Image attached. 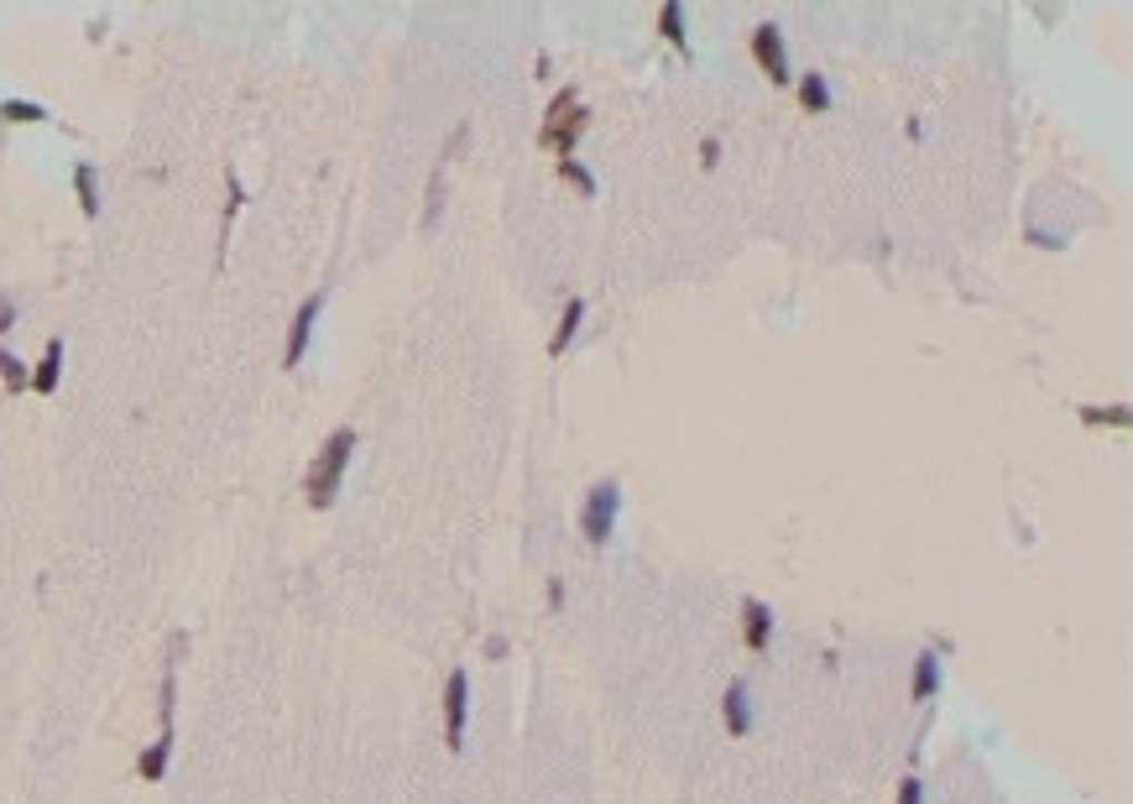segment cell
<instances>
[{"label":"cell","mask_w":1133,"mask_h":804,"mask_svg":"<svg viewBox=\"0 0 1133 804\" xmlns=\"http://www.w3.org/2000/svg\"><path fill=\"white\" fill-rule=\"evenodd\" d=\"M356 428H335L325 445H319V455H314L309 476H304V497H309V507H335V497H340V480L345 470H350V460H356Z\"/></svg>","instance_id":"cell-1"},{"label":"cell","mask_w":1133,"mask_h":804,"mask_svg":"<svg viewBox=\"0 0 1133 804\" xmlns=\"http://www.w3.org/2000/svg\"><path fill=\"white\" fill-rule=\"evenodd\" d=\"M590 126V110L580 105V89H559L544 110V126H538V147H549L559 157H575V141L585 137Z\"/></svg>","instance_id":"cell-2"},{"label":"cell","mask_w":1133,"mask_h":804,"mask_svg":"<svg viewBox=\"0 0 1133 804\" xmlns=\"http://www.w3.org/2000/svg\"><path fill=\"white\" fill-rule=\"evenodd\" d=\"M617 513H622V480H596L590 492L580 497V538L590 548H602L612 533H617Z\"/></svg>","instance_id":"cell-3"},{"label":"cell","mask_w":1133,"mask_h":804,"mask_svg":"<svg viewBox=\"0 0 1133 804\" xmlns=\"http://www.w3.org/2000/svg\"><path fill=\"white\" fill-rule=\"evenodd\" d=\"M465 721H470V674H465V668H449V679H445V747L449 753H465Z\"/></svg>","instance_id":"cell-4"},{"label":"cell","mask_w":1133,"mask_h":804,"mask_svg":"<svg viewBox=\"0 0 1133 804\" xmlns=\"http://www.w3.org/2000/svg\"><path fill=\"white\" fill-rule=\"evenodd\" d=\"M753 58H757V69L768 73L773 85H794V73H789V52H784V32L773 27V21H757L753 27Z\"/></svg>","instance_id":"cell-5"},{"label":"cell","mask_w":1133,"mask_h":804,"mask_svg":"<svg viewBox=\"0 0 1133 804\" xmlns=\"http://www.w3.org/2000/svg\"><path fill=\"white\" fill-rule=\"evenodd\" d=\"M319 314H325V292H314V298H304V304H298V314H292V325H288V345H282V371H298V360L309 356V340H314Z\"/></svg>","instance_id":"cell-6"},{"label":"cell","mask_w":1133,"mask_h":804,"mask_svg":"<svg viewBox=\"0 0 1133 804\" xmlns=\"http://www.w3.org/2000/svg\"><path fill=\"white\" fill-rule=\"evenodd\" d=\"M742 648L768 653L773 648V606L757 596H742Z\"/></svg>","instance_id":"cell-7"},{"label":"cell","mask_w":1133,"mask_h":804,"mask_svg":"<svg viewBox=\"0 0 1133 804\" xmlns=\"http://www.w3.org/2000/svg\"><path fill=\"white\" fill-rule=\"evenodd\" d=\"M722 726L732 736H753L757 726V711H753V689H747V679H732L722 695Z\"/></svg>","instance_id":"cell-8"},{"label":"cell","mask_w":1133,"mask_h":804,"mask_svg":"<svg viewBox=\"0 0 1133 804\" xmlns=\"http://www.w3.org/2000/svg\"><path fill=\"white\" fill-rule=\"evenodd\" d=\"M935 695H941V658L925 648L920 658H914V668H910V701L914 705H930Z\"/></svg>","instance_id":"cell-9"},{"label":"cell","mask_w":1133,"mask_h":804,"mask_svg":"<svg viewBox=\"0 0 1133 804\" xmlns=\"http://www.w3.org/2000/svg\"><path fill=\"white\" fill-rule=\"evenodd\" d=\"M58 381H63V340H48L42 345V360L32 366V393L52 397L58 393Z\"/></svg>","instance_id":"cell-10"},{"label":"cell","mask_w":1133,"mask_h":804,"mask_svg":"<svg viewBox=\"0 0 1133 804\" xmlns=\"http://www.w3.org/2000/svg\"><path fill=\"white\" fill-rule=\"evenodd\" d=\"M794 95H799V110H809V116H825V110H831V79H825V73H799V79H794Z\"/></svg>","instance_id":"cell-11"},{"label":"cell","mask_w":1133,"mask_h":804,"mask_svg":"<svg viewBox=\"0 0 1133 804\" xmlns=\"http://www.w3.org/2000/svg\"><path fill=\"white\" fill-rule=\"evenodd\" d=\"M580 325H585V298L580 292H569L565 314H559V329H554V340H549V356H565L569 345H575V335H580Z\"/></svg>","instance_id":"cell-12"},{"label":"cell","mask_w":1133,"mask_h":804,"mask_svg":"<svg viewBox=\"0 0 1133 804\" xmlns=\"http://www.w3.org/2000/svg\"><path fill=\"white\" fill-rule=\"evenodd\" d=\"M168 757H172V732H157V742L147 747V753L137 757V778H147V784H157L162 773H168Z\"/></svg>","instance_id":"cell-13"},{"label":"cell","mask_w":1133,"mask_h":804,"mask_svg":"<svg viewBox=\"0 0 1133 804\" xmlns=\"http://www.w3.org/2000/svg\"><path fill=\"white\" fill-rule=\"evenodd\" d=\"M73 193H79V209L95 220L100 215V172H95V162H73Z\"/></svg>","instance_id":"cell-14"},{"label":"cell","mask_w":1133,"mask_h":804,"mask_svg":"<svg viewBox=\"0 0 1133 804\" xmlns=\"http://www.w3.org/2000/svg\"><path fill=\"white\" fill-rule=\"evenodd\" d=\"M658 32L669 37L674 48L679 52H689V32H685V6H679V0H664V6H658Z\"/></svg>","instance_id":"cell-15"},{"label":"cell","mask_w":1133,"mask_h":804,"mask_svg":"<svg viewBox=\"0 0 1133 804\" xmlns=\"http://www.w3.org/2000/svg\"><path fill=\"white\" fill-rule=\"evenodd\" d=\"M559 178H565L575 193H585V199H596V189H602V183H596V172L585 168L580 157H559Z\"/></svg>","instance_id":"cell-16"},{"label":"cell","mask_w":1133,"mask_h":804,"mask_svg":"<svg viewBox=\"0 0 1133 804\" xmlns=\"http://www.w3.org/2000/svg\"><path fill=\"white\" fill-rule=\"evenodd\" d=\"M0 387H6V393H27V387H32V371H27L6 345H0Z\"/></svg>","instance_id":"cell-17"},{"label":"cell","mask_w":1133,"mask_h":804,"mask_svg":"<svg viewBox=\"0 0 1133 804\" xmlns=\"http://www.w3.org/2000/svg\"><path fill=\"white\" fill-rule=\"evenodd\" d=\"M0 120H11V126H37V120H48V110L37 100H0Z\"/></svg>","instance_id":"cell-18"},{"label":"cell","mask_w":1133,"mask_h":804,"mask_svg":"<svg viewBox=\"0 0 1133 804\" xmlns=\"http://www.w3.org/2000/svg\"><path fill=\"white\" fill-rule=\"evenodd\" d=\"M1076 418H1082L1086 428H1102V424L1129 428V408H1123V403H1117V408H1076Z\"/></svg>","instance_id":"cell-19"},{"label":"cell","mask_w":1133,"mask_h":804,"mask_svg":"<svg viewBox=\"0 0 1133 804\" xmlns=\"http://www.w3.org/2000/svg\"><path fill=\"white\" fill-rule=\"evenodd\" d=\"M241 205H246L241 178H236V168H225V236H230V220L241 215Z\"/></svg>","instance_id":"cell-20"},{"label":"cell","mask_w":1133,"mask_h":804,"mask_svg":"<svg viewBox=\"0 0 1133 804\" xmlns=\"http://www.w3.org/2000/svg\"><path fill=\"white\" fill-rule=\"evenodd\" d=\"M893 804H925V784L920 778H898V794H893Z\"/></svg>","instance_id":"cell-21"},{"label":"cell","mask_w":1133,"mask_h":804,"mask_svg":"<svg viewBox=\"0 0 1133 804\" xmlns=\"http://www.w3.org/2000/svg\"><path fill=\"white\" fill-rule=\"evenodd\" d=\"M11 325H17V298L0 292V335H11Z\"/></svg>","instance_id":"cell-22"},{"label":"cell","mask_w":1133,"mask_h":804,"mask_svg":"<svg viewBox=\"0 0 1133 804\" xmlns=\"http://www.w3.org/2000/svg\"><path fill=\"white\" fill-rule=\"evenodd\" d=\"M700 162H705V168H716V162H722V141H716V137L700 141Z\"/></svg>","instance_id":"cell-23"},{"label":"cell","mask_w":1133,"mask_h":804,"mask_svg":"<svg viewBox=\"0 0 1133 804\" xmlns=\"http://www.w3.org/2000/svg\"><path fill=\"white\" fill-rule=\"evenodd\" d=\"M486 658H507V637H486Z\"/></svg>","instance_id":"cell-24"},{"label":"cell","mask_w":1133,"mask_h":804,"mask_svg":"<svg viewBox=\"0 0 1133 804\" xmlns=\"http://www.w3.org/2000/svg\"><path fill=\"white\" fill-rule=\"evenodd\" d=\"M559 606H565V585L549 580V612H559Z\"/></svg>","instance_id":"cell-25"}]
</instances>
